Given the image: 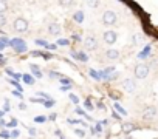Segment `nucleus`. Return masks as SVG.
<instances>
[{
	"label": "nucleus",
	"instance_id": "412c9836",
	"mask_svg": "<svg viewBox=\"0 0 158 139\" xmlns=\"http://www.w3.org/2000/svg\"><path fill=\"white\" fill-rule=\"evenodd\" d=\"M84 107H85V110H93L95 107H93V104H92V101L90 99H87L85 102H84Z\"/></svg>",
	"mask_w": 158,
	"mask_h": 139
},
{
	"label": "nucleus",
	"instance_id": "2f4dec72",
	"mask_svg": "<svg viewBox=\"0 0 158 139\" xmlns=\"http://www.w3.org/2000/svg\"><path fill=\"white\" fill-rule=\"evenodd\" d=\"M0 136H2V137H10V133H6V131H2V133H0Z\"/></svg>",
	"mask_w": 158,
	"mask_h": 139
},
{
	"label": "nucleus",
	"instance_id": "72a5a7b5",
	"mask_svg": "<svg viewBox=\"0 0 158 139\" xmlns=\"http://www.w3.org/2000/svg\"><path fill=\"white\" fill-rule=\"evenodd\" d=\"M6 45H5V40H0V50H3Z\"/></svg>",
	"mask_w": 158,
	"mask_h": 139
},
{
	"label": "nucleus",
	"instance_id": "7ed1b4c3",
	"mask_svg": "<svg viewBox=\"0 0 158 139\" xmlns=\"http://www.w3.org/2000/svg\"><path fill=\"white\" fill-rule=\"evenodd\" d=\"M14 30H16L17 33H25V31L28 30V20L23 19V17L16 19V22H14Z\"/></svg>",
	"mask_w": 158,
	"mask_h": 139
},
{
	"label": "nucleus",
	"instance_id": "58836bf2",
	"mask_svg": "<svg viewBox=\"0 0 158 139\" xmlns=\"http://www.w3.org/2000/svg\"><path fill=\"white\" fill-rule=\"evenodd\" d=\"M30 134L34 136V134H36V130H34V128H30Z\"/></svg>",
	"mask_w": 158,
	"mask_h": 139
},
{
	"label": "nucleus",
	"instance_id": "f8f14e48",
	"mask_svg": "<svg viewBox=\"0 0 158 139\" xmlns=\"http://www.w3.org/2000/svg\"><path fill=\"white\" fill-rule=\"evenodd\" d=\"M71 56L74 57V59H77V60H81V62H87L89 60V57H87V54L85 53H71Z\"/></svg>",
	"mask_w": 158,
	"mask_h": 139
},
{
	"label": "nucleus",
	"instance_id": "c85d7f7f",
	"mask_svg": "<svg viewBox=\"0 0 158 139\" xmlns=\"http://www.w3.org/2000/svg\"><path fill=\"white\" fill-rule=\"evenodd\" d=\"M44 104H45V105L50 108V107H53V105H54V101H51V99H50V101H45Z\"/></svg>",
	"mask_w": 158,
	"mask_h": 139
},
{
	"label": "nucleus",
	"instance_id": "0eeeda50",
	"mask_svg": "<svg viewBox=\"0 0 158 139\" xmlns=\"http://www.w3.org/2000/svg\"><path fill=\"white\" fill-rule=\"evenodd\" d=\"M123 85H124V90L129 91V93H133V91L136 90V82H135L133 79H126V81L123 82Z\"/></svg>",
	"mask_w": 158,
	"mask_h": 139
},
{
	"label": "nucleus",
	"instance_id": "ea45409f",
	"mask_svg": "<svg viewBox=\"0 0 158 139\" xmlns=\"http://www.w3.org/2000/svg\"><path fill=\"white\" fill-rule=\"evenodd\" d=\"M0 125H6V122H5L3 119H0Z\"/></svg>",
	"mask_w": 158,
	"mask_h": 139
},
{
	"label": "nucleus",
	"instance_id": "a878e982",
	"mask_svg": "<svg viewBox=\"0 0 158 139\" xmlns=\"http://www.w3.org/2000/svg\"><path fill=\"white\" fill-rule=\"evenodd\" d=\"M6 25V17L3 14H0V26H5Z\"/></svg>",
	"mask_w": 158,
	"mask_h": 139
},
{
	"label": "nucleus",
	"instance_id": "2eb2a0df",
	"mask_svg": "<svg viewBox=\"0 0 158 139\" xmlns=\"http://www.w3.org/2000/svg\"><path fill=\"white\" fill-rule=\"evenodd\" d=\"M6 10H8V3H6V0H0V14H3Z\"/></svg>",
	"mask_w": 158,
	"mask_h": 139
},
{
	"label": "nucleus",
	"instance_id": "b1692460",
	"mask_svg": "<svg viewBox=\"0 0 158 139\" xmlns=\"http://www.w3.org/2000/svg\"><path fill=\"white\" fill-rule=\"evenodd\" d=\"M59 2H60L62 6H70V5L73 3V0H59Z\"/></svg>",
	"mask_w": 158,
	"mask_h": 139
},
{
	"label": "nucleus",
	"instance_id": "f03ea898",
	"mask_svg": "<svg viewBox=\"0 0 158 139\" xmlns=\"http://www.w3.org/2000/svg\"><path fill=\"white\" fill-rule=\"evenodd\" d=\"M147 74H149V66L147 65L139 63V65L135 66V76H136V79H146Z\"/></svg>",
	"mask_w": 158,
	"mask_h": 139
},
{
	"label": "nucleus",
	"instance_id": "473e14b6",
	"mask_svg": "<svg viewBox=\"0 0 158 139\" xmlns=\"http://www.w3.org/2000/svg\"><path fill=\"white\" fill-rule=\"evenodd\" d=\"M68 122H70V124H79L81 121H77V119H71V117H70V119H68Z\"/></svg>",
	"mask_w": 158,
	"mask_h": 139
},
{
	"label": "nucleus",
	"instance_id": "7c9ffc66",
	"mask_svg": "<svg viewBox=\"0 0 158 139\" xmlns=\"http://www.w3.org/2000/svg\"><path fill=\"white\" fill-rule=\"evenodd\" d=\"M101 131H102V127H101V125L98 124V125L95 127V133H101Z\"/></svg>",
	"mask_w": 158,
	"mask_h": 139
},
{
	"label": "nucleus",
	"instance_id": "aec40b11",
	"mask_svg": "<svg viewBox=\"0 0 158 139\" xmlns=\"http://www.w3.org/2000/svg\"><path fill=\"white\" fill-rule=\"evenodd\" d=\"M20 136V131L17 130V128H14L13 131H10V137H13V139H16V137H19Z\"/></svg>",
	"mask_w": 158,
	"mask_h": 139
},
{
	"label": "nucleus",
	"instance_id": "f257e3e1",
	"mask_svg": "<svg viewBox=\"0 0 158 139\" xmlns=\"http://www.w3.org/2000/svg\"><path fill=\"white\" fill-rule=\"evenodd\" d=\"M116 22H118V16H116L115 11H106V13L102 14V23H104V25L112 26V25H115Z\"/></svg>",
	"mask_w": 158,
	"mask_h": 139
},
{
	"label": "nucleus",
	"instance_id": "dca6fc26",
	"mask_svg": "<svg viewBox=\"0 0 158 139\" xmlns=\"http://www.w3.org/2000/svg\"><path fill=\"white\" fill-rule=\"evenodd\" d=\"M31 70H33V74H34V76H37V77H42V73H40L39 66H36V65H31Z\"/></svg>",
	"mask_w": 158,
	"mask_h": 139
},
{
	"label": "nucleus",
	"instance_id": "9b49d317",
	"mask_svg": "<svg viewBox=\"0 0 158 139\" xmlns=\"http://www.w3.org/2000/svg\"><path fill=\"white\" fill-rule=\"evenodd\" d=\"M121 128H123L124 133H132V131H135L136 127H135V124H132V122H124Z\"/></svg>",
	"mask_w": 158,
	"mask_h": 139
},
{
	"label": "nucleus",
	"instance_id": "5701e85b",
	"mask_svg": "<svg viewBox=\"0 0 158 139\" xmlns=\"http://www.w3.org/2000/svg\"><path fill=\"white\" fill-rule=\"evenodd\" d=\"M74 133H76L79 137H84V136H85V131H84L82 128H76V130H74Z\"/></svg>",
	"mask_w": 158,
	"mask_h": 139
},
{
	"label": "nucleus",
	"instance_id": "1a4fd4ad",
	"mask_svg": "<svg viewBox=\"0 0 158 139\" xmlns=\"http://www.w3.org/2000/svg\"><path fill=\"white\" fill-rule=\"evenodd\" d=\"M48 33L53 34V36H57L60 33V25L59 23H50L48 25Z\"/></svg>",
	"mask_w": 158,
	"mask_h": 139
},
{
	"label": "nucleus",
	"instance_id": "6ab92c4d",
	"mask_svg": "<svg viewBox=\"0 0 158 139\" xmlns=\"http://www.w3.org/2000/svg\"><path fill=\"white\" fill-rule=\"evenodd\" d=\"M23 81H25V84H28V85H33V84H34L33 77H31V76H28V74H23Z\"/></svg>",
	"mask_w": 158,
	"mask_h": 139
},
{
	"label": "nucleus",
	"instance_id": "ddd939ff",
	"mask_svg": "<svg viewBox=\"0 0 158 139\" xmlns=\"http://www.w3.org/2000/svg\"><path fill=\"white\" fill-rule=\"evenodd\" d=\"M113 108H115V110H116V111H118L119 114H123V116H126V114H127V111L124 110V107H121V105H119L118 102H115V105H113Z\"/></svg>",
	"mask_w": 158,
	"mask_h": 139
},
{
	"label": "nucleus",
	"instance_id": "e433bc0d",
	"mask_svg": "<svg viewBox=\"0 0 158 139\" xmlns=\"http://www.w3.org/2000/svg\"><path fill=\"white\" fill-rule=\"evenodd\" d=\"M98 107H99V108H101V110H104V108H106V107H104V104H102V102H98Z\"/></svg>",
	"mask_w": 158,
	"mask_h": 139
},
{
	"label": "nucleus",
	"instance_id": "c756f323",
	"mask_svg": "<svg viewBox=\"0 0 158 139\" xmlns=\"http://www.w3.org/2000/svg\"><path fill=\"white\" fill-rule=\"evenodd\" d=\"M36 43H37V45H42L44 48H47V45H48V43H47V42H44V40H36Z\"/></svg>",
	"mask_w": 158,
	"mask_h": 139
},
{
	"label": "nucleus",
	"instance_id": "39448f33",
	"mask_svg": "<svg viewBox=\"0 0 158 139\" xmlns=\"http://www.w3.org/2000/svg\"><path fill=\"white\" fill-rule=\"evenodd\" d=\"M116 39H118V34L115 33V31H106L104 33V42L107 43V45H113L115 42H116Z\"/></svg>",
	"mask_w": 158,
	"mask_h": 139
},
{
	"label": "nucleus",
	"instance_id": "4be33fe9",
	"mask_svg": "<svg viewBox=\"0 0 158 139\" xmlns=\"http://www.w3.org/2000/svg\"><path fill=\"white\" fill-rule=\"evenodd\" d=\"M87 3L92 6V8H96L99 5V0H87Z\"/></svg>",
	"mask_w": 158,
	"mask_h": 139
},
{
	"label": "nucleus",
	"instance_id": "9d476101",
	"mask_svg": "<svg viewBox=\"0 0 158 139\" xmlns=\"http://www.w3.org/2000/svg\"><path fill=\"white\" fill-rule=\"evenodd\" d=\"M106 57L110 59V60H116V59L119 57V51H118V50H109V51L106 53Z\"/></svg>",
	"mask_w": 158,
	"mask_h": 139
},
{
	"label": "nucleus",
	"instance_id": "4c0bfd02",
	"mask_svg": "<svg viewBox=\"0 0 158 139\" xmlns=\"http://www.w3.org/2000/svg\"><path fill=\"white\" fill-rule=\"evenodd\" d=\"M48 119H50V121H54V119H56V114H54V113H53V114H50V117H48Z\"/></svg>",
	"mask_w": 158,
	"mask_h": 139
},
{
	"label": "nucleus",
	"instance_id": "f704fd0d",
	"mask_svg": "<svg viewBox=\"0 0 158 139\" xmlns=\"http://www.w3.org/2000/svg\"><path fill=\"white\" fill-rule=\"evenodd\" d=\"M54 48H56V45H51V43L47 45V50H54Z\"/></svg>",
	"mask_w": 158,
	"mask_h": 139
},
{
	"label": "nucleus",
	"instance_id": "a211bd4d",
	"mask_svg": "<svg viewBox=\"0 0 158 139\" xmlns=\"http://www.w3.org/2000/svg\"><path fill=\"white\" fill-rule=\"evenodd\" d=\"M45 121H47V117H45V116H42V114H39V116H36V117H34V122H36V124H44Z\"/></svg>",
	"mask_w": 158,
	"mask_h": 139
},
{
	"label": "nucleus",
	"instance_id": "393cba45",
	"mask_svg": "<svg viewBox=\"0 0 158 139\" xmlns=\"http://www.w3.org/2000/svg\"><path fill=\"white\" fill-rule=\"evenodd\" d=\"M57 45H60V46H67V45H68V40H67V39H59V40H57Z\"/></svg>",
	"mask_w": 158,
	"mask_h": 139
},
{
	"label": "nucleus",
	"instance_id": "6e6552de",
	"mask_svg": "<svg viewBox=\"0 0 158 139\" xmlns=\"http://www.w3.org/2000/svg\"><path fill=\"white\" fill-rule=\"evenodd\" d=\"M11 45L17 50V51H27V43L20 39H13L11 40Z\"/></svg>",
	"mask_w": 158,
	"mask_h": 139
},
{
	"label": "nucleus",
	"instance_id": "bb28decb",
	"mask_svg": "<svg viewBox=\"0 0 158 139\" xmlns=\"http://www.w3.org/2000/svg\"><path fill=\"white\" fill-rule=\"evenodd\" d=\"M70 101H71V102H74V104H77V102H79V97H77V96H74V94H70Z\"/></svg>",
	"mask_w": 158,
	"mask_h": 139
},
{
	"label": "nucleus",
	"instance_id": "f3484780",
	"mask_svg": "<svg viewBox=\"0 0 158 139\" xmlns=\"http://www.w3.org/2000/svg\"><path fill=\"white\" fill-rule=\"evenodd\" d=\"M62 85L70 87V85H71V81H70L68 77H60V87H62Z\"/></svg>",
	"mask_w": 158,
	"mask_h": 139
},
{
	"label": "nucleus",
	"instance_id": "cd10ccee",
	"mask_svg": "<svg viewBox=\"0 0 158 139\" xmlns=\"http://www.w3.org/2000/svg\"><path fill=\"white\" fill-rule=\"evenodd\" d=\"M16 125H17V119H13V121L8 122V127H14L16 128Z\"/></svg>",
	"mask_w": 158,
	"mask_h": 139
},
{
	"label": "nucleus",
	"instance_id": "20e7f679",
	"mask_svg": "<svg viewBox=\"0 0 158 139\" xmlns=\"http://www.w3.org/2000/svg\"><path fill=\"white\" fill-rule=\"evenodd\" d=\"M84 43H85V48H87L89 51H93V50L98 48V40H96V37H93V36H87L85 40H84Z\"/></svg>",
	"mask_w": 158,
	"mask_h": 139
},
{
	"label": "nucleus",
	"instance_id": "4468645a",
	"mask_svg": "<svg viewBox=\"0 0 158 139\" xmlns=\"http://www.w3.org/2000/svg\"><path fill=\"white\" fill-rule=\"evenodd\" d=\"M74 20H76L77 23H81V22L84 20V13H82V11H77V13H74Z\"/></svg>",
	"mask_w": 158,
	"mask_h": 139
},
{
	"label": "nucleus",
	"instance_id": "c9c22d12",
	"mask_svg": "<svg viewBox=\"0 0 158 139\" xmlns=\"http://www.w3.org/2000/svg\"><path fill=\"white\" fill-rule=\"evenodd\" d=\"M19 108H20V110H22V111H23V110H25V108H27V105H25V104H20V105H19Z\"/></svg>",
	"mask_w": 158,
	"mask_h": 139
},
{
	"label": "nucleus",
	"instance_id": "423d86ee",
	"mask_svg": "<svg viewBox=\"0 0 158 139\" xmlns=\"http://www.w3.org/2000/svg\"><path fill=\"white\" fill-rule=\"evenodd\" d=\"M156 113H158V111H156L155 107H146V108L143 110V117L149 121V119H153V117L156 116Z\"/></svg>",
	"mask_w": 158,
	"mask_h": 139
}]
</instances>
